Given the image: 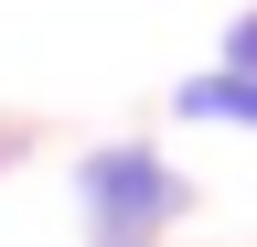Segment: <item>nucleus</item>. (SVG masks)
Here are the masks:
<instances>
[{
  "label": "nucleus",
  "mask_w": 257,
  "mask_h": 247,
  "mask_svg": "<svg viewBox=\"0 0 257 247\" xmlns=\"http://www.w3.org/2000/svg\"><path fill=\"white\" fill-rule=\"evenodd\" d=\"M172 118L182 129H257V75H225V65L182 75L172 86Z\"/></svg>",
  "instance_id": "obj_2"
},
{
  "label": "nucleus",
  "mask_w": 257,
  "mask_h": 247,
  "mask_svg": "<svg viewBox=\"0 0 257 247\" xmlns=\"http://www.w3.org/2000/svg\"><path fill=\"white\" fill-rule=\"evenodd\" d=\"M214 65H225V75H257V11H236V22H225V43H214Z\"/></svg>",
  "instance_id": "obj_3"
},
{
  "label": "nucleus",
  "mask_w": 257,
  "mask_h": 247,
  "mask_svg": "<svg viewBox=\"0 0 257 247\" xmlns=\"http://www.w3.org/2000/svg\"><path fill=\"white\" fill-rule=\"evenodd\" d=\"M11 161H22V129H0V172H11Z\"/></svg>",
  "instance_id": "obj_4"
},
{
  "label": "nucleus",
  "mask_w": 257,
  "mask_h": 247,
  "mask_svg": "<svg viewBox=\"0 0 257 247\" xmlns=\"http://www.w3.org/2000/svg\"><path fill=\"white\" fill-rule=\"evenodd\" d=\"M75 215H86V247H161L193 215V183L150 140H96L75 150Z\"/></svg>",
  "instance_id": "obj_1"
}]
</instances>
